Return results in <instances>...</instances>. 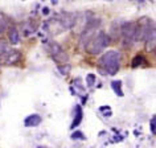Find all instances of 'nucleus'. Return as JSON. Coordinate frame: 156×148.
Instances as JSON below:
<instances>
[{
	"label": "nucleus",
	"instance_id": "f257e3e1",
	"mask_svg": "<svg viewBox=\"0 0 156 148\" xmlns=\"http://www.w3.org/2000/svg\"><path fill=\"white\" fill-rule=\"evenodd\" d=\"M99 68L105 70L108 76H115L120 69V53L118 50H107L101 56L99 61Z\"/></svg>",
	"mask_w": 156,
	"mask_h": 148
},
{
	"label": "nucleus",
	"instance_id": "f03ea898",
	"mask_svg": "<svg viewBox=\"0 0 156 148\" xmlns=\"http://www.w3.org/2000/svg\"><path fill=\"white\" fill-rule=\"evenodd\" d=\"M110 42H111V37L108 36L106 32L99 30V32L91 38V41L89 42L85 49H86V52L89 54H91V56H98V54L103 53V50L110 45Z\"/></svg>",
	"mask_w": 156,
	"mask_h": 148
},
{
	"label": "nucleus",
	"instance_id": "7ed1b4c3",
	"mask_svg": "<svg viewBox=\"0 0 156 148\" xmlns=\"http://www.w3.org/2000/svg\"><path fill=\"white\" fill-rule=\"evenodd\" d=\"M120 37L124 48H131L136 41V23L126 21L120 24Z\"/></svg>",
	"mask_w": 156,
	"mask_h": 148
},
{
	"label": "nucleus",
	"instance_id": "20e7f679",
	"mask_svg": "<svg viewBox=\"0 0 156 148\" xmlns=\"http://www.w3.org/2000/svg\"><path fill=\"white\" fill-rule=\"evenodd\" d=\"M99 26H101L99 19H90V20L86 21V25H85L82 33L80 36V42L83 48H86L87 44L91 41V38L95 36V32L98 30Z\"/></svg>",
	"mask_w": 156,
	"mask_h": 148
},
{
	"label": "nucleus",
	"instance_id": "39448f33",
	"mask_svg": "<svg viewBox=\"0 0 156 148\" xmlns=\"http://www.w3.org/2000/svg\"><path fill=\"white\" fill-rule=\"evenodd\" d=\"M49 53L52 60L56 62V64L60 65H66L69 64V56L68 53L62 49V46L56 41H50L49 42Z\"/></svg>",
	"mask_w": 156,
	"mask_h": 148
},
{
	"label": "nucleus",
	"instance_id": "423d86ee",
	"mask_svg": "<svg viewBox=\"0 0 156 148\" xmlns=\"http://www.w3.org/2000/svg\"><path fill=\"white\" fill-rule=\"evenodd\" d=\"M152 23L148 17H142L136 23V41H146V38L152 29Z\"/></svg>",
	"mask_w": 156,
	"mask_h": 148
},
{
	"label": "nucleus",
	"instance_id": "0eeeda50",
	"mask_svg": "<svg viewBox=\"0 0 156 148\" xmlns=\"http://www.w3.org/2000/svg\"><path fill=\"white\" fill-rule=\"evenodd\" d=\"M58 21H60V24L62 25L64 29H72L77 23V17H76V15L72 12H62L60 15Z\"/></svg>",
	"mask_w": 156,
	"mask_h": 148
},
{
	"label": "nucleus",
	"instance_id": "6e6552de",
	"mask_svg": "<svg viewBox=\"0 0 156 148\" xmlns=\"http://www.w3.org/2000/svg\"><path fill=\"white\" fill-rule=\"evenodd\" d=\"M83 120V110H82V106L81 104H76L74 106V110H73V120L70 123V130H77V127L81 126Z\"/></svg>",
	"mask_w": 156,
	"mask_h": 148
},
{
	"label": "nucleus",
	"instance_id": "1a4fd4ad",
	"mask_svg": "<svg viewBox=\"0 0 156 148\" xmlns=\"http://www.w3.org/2000/svg\"><path fill=\"white\" fill-rule=\"evenodd\" d=\"M21 57H23V54H21L20 50L12 49L4 58H3V61H4L5 65H16V64H19V62H20Z\"/></svg>",
	"mask_w": 156,
	"mask_h": 148
},
{
	"label": "nucleus",
	"instance_id": "9d476101",
	"mask_svg": "<svg viewBox=\"0 0 156 148\" xmlns=\"http://www.w3.org/2000/svg\"><path fill=\"white\" fill-rule=\"evenodd\" d=\"M41 123H42V116L40 114H29L28 116H25V119H24V126L27 128L38 127Z\"/></svg>",
	"mask_w": 156,
	"mask_h": 148
},
{
	"label": "nucleus",
	"instance_id": "9b49d317",
	"mask_svg": "<svg viewBox=\"0 0 156 148\" xmlns=\"http://www.w3.org/2000/svg\"><path fill=\"white\" fill-rule=\"evenodd\" d=\"M144 42H146L147 52H155L156 50V26H152V29L150 30Z\"/></svg>",
	"mask_w": 156,
	"mask_h": 148
},
{
	"label": "nucleus",
	"instance_id": "f8f14e48",
	"mask_svg": "<svg viewBox=\"0 0 156 148\" xmlns=\"http://www.w3.org/2000/svg\"><path fill=\"white\" fill-rule=\"evenodd\" d=\"M7 33H8V42L11 45L20 44V32H19V29L15 25H11L8 30H7Z\"/></svg>",
	"mask_w": 156,
	"mask_h": 148
},
{
	"label": "nucleus",
	"instance_id": "ddd939ff",
	"mask_svg": "<svg viewBox=\"0 0 156 148\" xmlns=\"http://www.w3.org/2000/svg\"><path fill=\"white\" fill-rule=\"evenodd\" d=\"M36 32V26H34L30 21H24L21 25V33L24 37H30Z\"/></svg>",
	"mask_w": 156,
	"mask_h": 148
},
{
	"label": "nucleus",
	"instance_id": "4468645a",
	"mask_svg": "<svg viewBox=\"0 0 156 148\" xmlns=\"http://www.w3.org/2000/svg\"><path fill=\"white\" fill-rule=\"evenodd\" d=\"M9 26H11L9 17L7 16L5 13L0 12V34H2V33H4V32H7Z\"/></svg>",
	"mask_w": 156,
	"mask_h": 148
},
{
	"label": "nucleus",
	"instance_id": "2eb2a0df",
	"mask_svg": "<svg viewBox=\"0 0 156 148\" xmlns=\"http://www.w3.org/2000/svg\"><path fill=\"white\" fill-rule=\"evenodd\" d=\"M11 50H12V48H11V44L8 41H5L4 38H0V58H4L7 54H8Z\"/></svg>",
	"mask_w": 156,
	"mask_h": 148
},
{
	"label": "nucleus",
	"instance_id": "dca6fc26",
	"mask_svg": "<svg viewBox=\"0 0 156 148\" xmlns=\"http://www.w3.org/2000/svg\"><path fill=\"white\" fill-rule=\"evenodd\" d=\"M70 139L73 142H83V140H86V136L81 130H73L70 134Z\"/></svg>",
	"mask_w": 156,
	"mask_h": 148
},
{
	"label": "nucleus",
	"instance_id": "f3484780",
	"mask_svg": "<svg viewBox=\"0 0 156 148\" xmlns=\"http://www.w3.org/2000/svg\"><path fill=\"white\" fill-rule=\"evenodd\" d=\"M111 89L118 97H123L124 93L122 90V81H112L111 82Z\"/></svg>",
	"mask_w": 156,
	"mask_h": 148
},
{
	"label": "nucleus",
	"instance_id": "a211bd4d",
	"mask_svg": "<svg viewBox=\"0 0 156 148\" xmlns=\"http://www.w3.org/2000/svg\"><path fill=\"white\" fill-rule=\"evenodd\" d=\"M143 62H144V57L142 54H136L131 61V68H138V66H140Z\"/></svg>",
	"mask_w": 156,
	"mask_h": 148
},
{
	"label": "nucleus",
	"instance_id": "6ab92c4d",
	"mask_svg": "<svg viewBox=\"0 0 156 148\" xmlns=\"http://www.w3.org/2000/svg\"><path fill=\"white\" fill-rule=\"evenodd\" d=\"M97 82V77H95V74H93V73H89L87 76H86V85L89 87H93L95 85Z\"/></svg>",
	"mask_w": 156,
	"mask_h": 148
},
{
	"label": "nucleus",
	"instance_id": "aec40b11",
	"mask_svg": "<svg viewBox=\"0 0 156 148\" xmlns=\"http://www.w3.org/2000/svg\"><path fill=\"white\" fill-rule=\"evenodd\" d=\"M58 70H60V73L62 74V76H66V74H69V72H70V65L69 64L60 65L58 66Z\"/></svg>",
	"mask_w": 156,
	"mask_h": 148
},
{
	"label": "nucleus",
	"instance_id": "412c9836",
	"mask_svg": "<svg viewBox=\"0 0 156 148\" xmlns=\"http://www.w3.org/2000/svg\"><path fill=\"white\" fill-rule=\"evenodd\" d=\"M150 127H151V132H152V134L156 135V115L151 119V122H150Z\"/></svg>",
	"mask_w": 156,
	"mask_h": 148
},
{
	"label": "nucleus",
	"instance_id": "4be33fe9",
	"mask_svg": "<svg viewBox=\"0 0 156 148\" xmlns=\"http://www.w3.org/2000/svg\"><path fill=\"white\" fill-rule=\"evenodd\" d=\"M102 114L105 118H110V116H112V111L111 110H106V111H102Z\"/></svg>",
	"mask_w": 156,
	"mask_h": 148
},
{
	"label": "nucleus",
	"instance_id": "5701e85b",
	"mask_svg": "<svg viewBox=\"0 0 156 148\" xmlns=\"http://www.w3.org/2000/svg\"><path fill=\"white\" fill-rule=\"evenodd\" d=\"M87 98H89L87 94H85V97H81V103H82V104H81V106H85V104H86V102H87Z\"/></svg>",
	"mask_w": 156,
	"mask_h": 148
},
{
	"label": "nucleus",
	"instance_id": "b1692460",
	"mask_svg": "<svg viewBox=\"0 0 156 148\" xmlns=\"http://www.w3.org/2000/svg\"><path fill=\"white\" fill-rule=\"evenodd\" d=\"M41 12H42V15H45V16H46V15H49V12H50V11H49V8H48V7H44V8L41 9Z\"/></svg>",
	"mask_w": 156,
	"mask_h": 148
},
{
	"label": "nucleus",
	"instance_id": "393cba45",
	"mask_svg": "<svg viewBox=\"0 0 156 148\" xmlns=\"http://www.w3.org/2000/svg\"><path fill=\"white\" fill-rule=\"evenodd\" d=\"M106 110H111V107H110V106H107V104H106V106L99 107V111H101V112H102V111H106Z\"/></svg>",
	"mask_w": 156,
	"mask_h": 148
},
{
	"label": "nucleus",
	"instance_id": "a878e982",
	"mask_svg": "<svg viewBox=\"0 0 156 148\" xmlns=\"http://www.w3.org/2000/svg\"><path fill=\"white\" fill-rule=\"evenodd\" d=\"M50 2H52V4H53V5H56V4H57V3H58V2H57V0H50Z\"/></svg>",
	"mask_w": 156,
	"mask_h": 148
},
{
	"label": "nucleus",
	"instance_id": "bb28decb",
	"mask_svg": "<svg viewBox=\"0 0 156 148\" xmlns=\"http://www.w3.org/2000/svg\"><path fill=\"white\" fill-rule=\"evenodd\" d=\"M0 68H2V62H0Z\"/></svg>",
	"mask_w": 156,
	"mask_h": 148
},
{
	"label": "nucleus",
	"instance_id": "cd10ccee",
	"mask_svg": "<svg viewBox=\"0 0 156 148\" xmlns=\"http://www.w3.org/2000/svg\"><path fill=\"white\" fill-rule=\"evenodd\" d=\"M37 148H44V147H37Z\"/></svg>",
	"mask_w": 156,
	"mask_h": 148
}]
</instances>
